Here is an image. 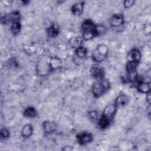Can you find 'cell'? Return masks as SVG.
<instances>
[{
	"label": "cell",
	"mask_w": 151,
	"mask_h": 151,
	"mask_svg": "<svg viewBox=\"0 0 151 151\" xmlns=\"http://www.w3.org/2000/svg\"><path fill=\"white\" fill-rule=\"evenodd\" d=\"M91 77L96 80L104 77V70L100 66L94 65L90 70Z\"/></svg>",
	"instance_id": "3"
},
{
	"label": "cell",
	"mask_w": 151,
	"mask_h": 151,
	"mask_svg": "<svg viewBox=\"0 0 151 151\" xmlns=\"http://www.w3.org/2000/svg\"><path fill=\"white\" fill-rule=\"evenodd\" d=\"M110 87L109 80L104 77L96 80L92 87V93L95 97H100L103 96Z\"/></svg>",
	"instance_id": "1"
},
{
	"label": "cell",
	"mask_w": 151,
	"mask_h": 151,
	"mask_svg": "<svg viewBox=\"0 0 151 151\" xmlns=\"http://www.w3.org/2000/svg\"><path fill=\"white\" fill-rule=\"evenodd\" d=\"M137 90L143 93H147L150 92V85L149 83H145L141 81L137 82Z\"/></svg>",
	"instance_id": "11"
},
{
	"label": "cell",
	"mask_w": 151,
	"mask_h": 151,
	"mask_svg": "<svg viewBox=\"0 0 151 151\" xmlns=\"http://www.w3.org/2000/svg\"><path fill=\"white\" fill-rule=\"evenodd\" d=\"M23 114L25 117L34 118L37 116V110H35V109L34 107L29 106V107H27L24 110Z\"/></svg>",
	"instance_id": "15"
},
{
	"label": "cell",
	"mask_w": 151,
	"mask_h": 151,
	"mask_svg": "<svg viewBox=\"0 0 151 151\" xmlns=\"http://www.w3.org/2000/svg\"><path fill=\"white\" fill-rule=\"evenodd\" d=\"M33 133V127L31 124H25L21 131V134L24 137H29Z\"/></svg>",
	"instance_id": "14"
},
{
	"label": "cell",
	"mask_w": 151,
	"mask_h": 151,
	"mask_svg": "<svg viewBox=\"0 0 151 151\" xmlns=\"http://www.w3.org/2000/svg\"><path fill=\"white\" fill-rule=\"evenodd\" d=\"M129 57H130L129 61H134L139 63L141 58V54L140 51L136 48H133L129 54Z\"/></svg>",
	"instance_id": "13"
},
{
	"label": "cell",
	"mask_w": 151,
	"mask_h": 151,
	"mask_svg": "<svg viewBox=\"0 0 151 151\" xmlns=\"http://www.w3.org/2000/svg\"><path fill=\"white\" fill-rule=\"evenodd\" d=\"M84 6V2H78L74 4L71 7V11L76 16H80L83 12Z\"/></svg>",
	"instance_id": "7"
},
{
	"label": "cell",
	"mask_w": 151,
	"mask_h": 151,
	"mask_svg": "<svg viewBox=\"0 0 151 151\" xmlns=\"http://www.w3.org/2000/svg\"><path fill=\"white\" fill-rule=\"evenodd\" d=\"M47 34L49 37H52V38L55 37L58 35V34L60 32L59 27H58L57 25L53 24L47 28Z\"/></svg>",
	"instance_id": "12"
},
{
	"label": "cell",
	"mask_w": 151,
	"mask_h": 151,
	"mask_svg": "<svg viewBox=\"0 0 151 151\" xmlns=\"http://www.w3.org/2000/svg\"><path fill=\"white\" fill-rule=\"evenodd\" d=\"M77 139L79 144L83 145L91 142L93 140V136L88 132H82L77 135Z\"/></svg>",
	"instance_id": "5"
},
{
	"label": "cell",
	"mask_w": 151,
	"mask_h": 151,
	"mask_svg": "<svg viewBox=\"0 0 151 151\" xmlns=\"http://www.w3.org/2000/svg\"><path fill=\"white\" fill-rule=\"evenodd\" d=\"M124 22V17L122 14H116L112 15L110 19V25L113 27L121 26Z\"/></svg>",
	"instance_id": "6"
},
{
	"label": "cell",
	"mask_w": 151,
	"mask_h": 151,
	"mask_svg": "<svg viewBox=\"0 0 151 151\" xmlns=\"http://www.w3.org/2000/svg\"><path fill=\"white\" fill-rule=\"evenodd\" d=\"M134 1L133 0H126L123 2L124 6L126 8H129L134 4Z\"/></svg>",
	"instance_id": "24"
},
{
	"label": "cell",
	"mask_w": 151,
	"mask_h": 151,
	"mask_svg": "<svg viewBox=\"0 0 151 151\" xmlns=\"http://www.w3.org/2000/svg\"><path fill=\"white\" fill-rule=\"evenodd\" d=\"M96 24L90 19L85 20L81 25V28L83 30V32H94V28Z\"/></svg>",
	"instance_id": "10"
},
{
	"label": "cell",
	"mask_w": 151,
	"mask_h": 151,
	"mask_svg": "<svg viewBox=\"0 0 151 151\" xmlns=\"http://www.w3.org/2000/svg\"><path fill=\"white\" fill-rule=\"evenodd\" d=\"M108 48L106 45L101 44L99 45L94 50L92 54L93 60L95 62H101L107 57L108 54Z\"/></svg>",
	"instance_id": "2"
},
{
	"label": "cell",
	"mask_w": 151,
	"mask_h": 151,
	"mask_svg": "<svg viewBox=\"0 0 151 151\" xmlns=\"http://www.w3.org/2000/svg\"><path fill=\"white\" fill-rule=\"evenodd\" d=\"M21 28V25L20 20L15 21L12 22L11 24V31L14 35H17L19 33Z\"/></svg>",
	"instance_id": "19"
},
{
	"label": "cell",
	"mask_w": 151,
	"mask_h": 151,
	"mask_svg": "<svg viewBox=\"0 0 151 151\" xmlns=\"http://www.w3.org/2000/svg\"><path fill=\"white\" fill-rule=\"evenodd\" d=\"M106 28L102 25H96L94 28V33L96 37L100 35L105 32Z\"/></svg>",
	"instance_id": "21"
},
{
	"label": "cell",
	"mask_w": 151,
	"mask_h": 151,
	"mask_svg": "<svg viewBox=\"0 0 151 151\" xmlns=\"http://www.w3.org/2000/svg\"><path fill=\"white\" fill-rule=\"evenodd\" d=\"M137 65H138V63L129 61L126 64V70L127 74H130L135 73Z\"/></svg>",
	"instance_id": "16"
},
{
	"label": "cell",
	"mask_w": 151,
	"mask_h": 151,
	"mask_svg": "<svg viewBox=\"0 0 151 151\" xmlns=\"http://www.w3.org/2000/svg\"><path fill=\"white\" fill-rule=\"evenodd\" d=\"M111 123V121L107 119L106 117H104L103 116H101L98 120V124L100 129H105L108 127Z\"/></svg>",
	"instance_id": "17"
},
{
	"label": "cell",
	"mask_w": 151,
	"mask_h": 151,
	"mask_svg": "<svg viewBox=\"0 0 151 151\" xmlns=\"http://www.w3.org/2000/svg\"><path fill=\"white\" fill-rule=\"evenodd\" d=\"M83 42V38L80 37H72L70 40V45L74 48H77L78 47L81 46V44Z\"/></svg>",
	"instance_id": "18"
},
{
	"label": "cell",
	"mask_w": 151,
	"mask_h": 151,
	"mask_svg": "<svg viewBox=\"0 0 151 151\" xmlns=\"http://www.w3.org/2000/svg\"><path fill=\"white\" fill-rule=\"evenodd\" d=\"M146 99H147V102L150 104V92L146 93Z\"/></svg>",
	"instance_id": "25"
},
{
	"label": "cell",
	"mask_w": 151,
	"mask_h": 151,
	"mask_svg": "<svg viewBox=\"0 0 151 151\" xmlns=\"http://www.w3.org/2000/svg\"><path fill=\"white\" fill-rule=\"evenodd\" d=\"M42 127L44 132L46 133H52L57 130L56 124L54 122L49 120L44 122L42 123Z\"/></svg>",
	"instance_id": "8"
},
{
	"label": "cell",
	"mask_w": 151,
	"mask_h": 151,
	"mask_svg": "<svg viewBox=\"0 0 151 151\" xmlns=\"http://www.w3.org/2000/svg\"><path fill=\"white\" fill-rule=\"evenodd\" d=\"M129 102V97L124 94H120L116 99L114 104L117 108H120L127 105Z\"/></svg>",
	"instance_id": "9"
},
{
	"label": "cell",
	"mask_w": 151,
	"mask_h": 151,
	"mask_svg": "<svg viewBox=\"0 0 151 151\" xmlns=\"http://www.w3.org/2000/svg\"><path fill=\"white\" fill-rule=\"evenodd\" d=\"M88 115H89V117L90 119L93 120V121H98L99 118L100 117V116H99V113L98 111H96V110H93V111H90L88 113Z\"/></svg>",
	"instance_id": "22"
},
{
	"label": "cell",
	"mask_w": 151,
	"mask_h": 151,
	"mask_svg": "<svg viewBox=\"0 0 151 151\" xmlns=\"http://www.w3.org/2000/svg\"><path fill=\"white\" fill-rule=\"evenodd\" d=\"M76 55L79 58H83L86 57L87 54V49L82 46H80L76 49Z\"/></svg>",
	"instance_id": "20"
},
{
	"label": "cell",
	"mask_w": 151,
	"mask_h": 151,
	"mask_svg": "<svg viewBox=\"0 0 151 151\" xmlns=\"http://www.w3.org/2000/svg\"><path fill=\"white\" fill-rule=\"evenodd\" d=\"M10 135L9 130L6 128L1 129V133H0V137L1 140H5L9 137Z\"/></svg>",
	"instance_id": "23"
},
{
	"label": "cell",
	"mask_w": 151,
	"mask_h": 151,
	"mask_svg": "<svg viewBox=\"0 0 151 151\" xmlns=\"http://www.w3.org/2000/svg\"><path fill=\"white\" fill-rule=\"evenodd\" d=\"M117 109V108L114 104H110L104 108L102 116L106 117L111 122L116 112Z\"/></svg>",
	"instance_id": "4"
}]
</instances>
